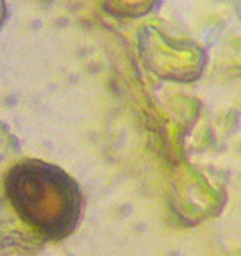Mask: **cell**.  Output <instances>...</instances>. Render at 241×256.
<instances>
[{"mask_svg":"<svg viewBox=\"0 0 241 256\" xmlns=\"http://www.w3.org/2000/svg\"><path fill=\"white\" fill-rule=\"evenodd\" d=\"M6 194L18 218L46 240L66 238L79 220V186L54 164L37 159L16 164L6 178Z\"/></svg>","mask_w":241,"mask_h":256,"instance_id":"obj_1","label":"cell"}]
</instances>
